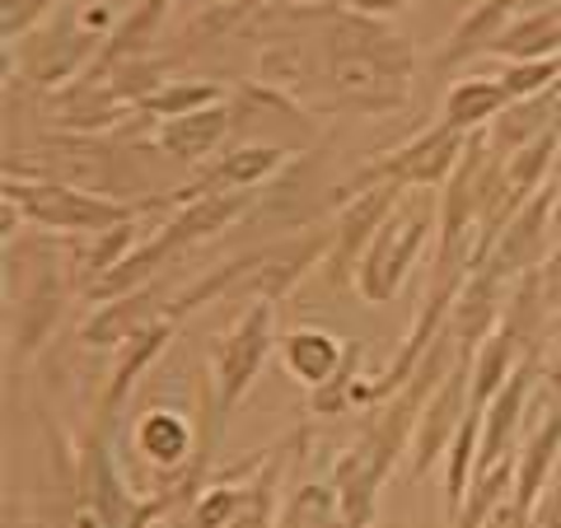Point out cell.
I'll use <instances>...</instances> for the list:
<instances>
[{"label": "cell", "instance_id": "obj_17", "mask_svg": "<svg viewBox=\"0 0 561 528\" xmlns=\"http://www.w3.org/2000/svg\"><path fill=\"white\" fill-rule=\"evenodd\" d=\"M561 76V57H548V61H524L511 70V80H501L505 90H511V99H529L542 90V80H552Z\"/></svg>", "mask_w": 561, "mask_h": 528}, {"label": "cell", "instance_id": "obj_4", "mask_svg": "<svg viewBox=\"0 0 561 528\" xmlns=\"http://www.w3.org/2000/svg\"><path fill=\"white\" fill-rule=\"evenodd\" d=\"M272 351V305H257L253 313H243L234 332H225L210 351V369H216V393H220V412H230L243 398V389L253 383Z\"/></svg>", "mask_w": 561, "mask_h": 528}, {"label": "cell", "instance_id": "obj_11", "mask_svg": "<svg viewBox=\"0 0 561 528\" xmlns=\"http://www.w3.org/2000/svg\"><path fill=\"white\" fill-rule=\"evenodd\" d=\"M557 449H561V416H552L548 431H538L529 439V449H524L519 472H515V505H524V509L538 505V491H542V478H548L552 463H557Z\"/></svg>", "mask_w": 561, "mask_h": 528}, {"label": "cell", "instance_id": "obj_13", "mask_svg": "<svg viewBox=\"0 0 561 528\" xmlns=\"http://www.w3.org/2000/svg\"><path fill=\"white\" fill-rule=\"evenodd\" d=\"M140 319H146V295H131V299H117L99 313V319L84 328V337L94 346H117V342H136L140 337Z\"/></svg>", "mask_w": 561, "mask_h": 528}, {"label": "cell", "instance_id": "obj_19", "mask_svg": "<svg viewBox=\"0 0 561 528\" xmlns=\"http://www.w3.org/2000/svg\"><path fill=\"white\" fill-rule=\"evenodd\" d=\"M552 383H557V389H561V360L552 365Z\"/></svg>", "mask_w": 561, "mask_h": 528}, {"label": "cell", "instance_id": "obj_16", "mask_svg": "<svg viewBox=\"0 0 561 528\" xmlns=\"http://www.w3.org/2000/svg\"><path fill=\"white\" fill-rule=\"evenodd\" d=\"M552 154H557V136L548 131V136H538L529 150L519 154V160H511V187H515V197H524V192H534L538 187V179H542V169L552 164Z\"/></svg>", "mask_w": 561, "mask_h": 528}, {"label": "cell", "instance_id": "obj_20", "mask_svg": "<svg viewBox=\"0 0 561 528\" xmlns=\"http://www.w3.org/2000/svg\"><path fill=\"white\" fill-rule=\"evenodd\" d=\"M557 154H561V146H557ZM557 169H561V160H557Z\"/></svg>", "mask_w": 561, "mask_h": 528}, {"label": "cell", "instance_id": "obj_7", "mask_svg": "<svg viewBox=\"0 0 561 528\" xmlns=\"http://www.w3.org/2000/svg\"><path fill=\"white\" fill-rule=\"evenodd\" d=\"M225 131H230V113L220 108V103H210V108H197L187 117H169L160 127V150L169 154V160H202V154H210L225 140Z\"/></svg>", "mask_w": 561, "mask_h": 528}, {"label": "cell", "instance_id": "obj_10", "mask_svg": "<svg viewBox=\"0 0 561 528\" xmlns=\"http://www.w3.org/2000/svg\"><path fill=\"white\" fill-rule=\"evenodd\" d=\"M511 90L501 80H463L459 90L445 99V127L463 131V127H478V122H491L511 108Z\"/></svg>", "mask_w": 561, "mask_h": 528}, {"label": "cell", "instance_id": "obj_18", "mask_svg": "<svg viewBox=\"0 0 561 528\" xmlns=\"http://www.w3.org/2000/svg\"><path fill=\"white\" fill-rule=\"evenodd\" d=\"M538 528H561V486L542 491V501H538Z\"/></svg>", "mask_w": 561, "mask_h": 528}, {"label": "cell", "instance_id": "obj_6", "mask_svg": "<svg viewBox=\"0 0 561 528\" xmlns=\"http://www.w3.org/2000/svg\"><path fill=\"white\" fill-rule=\"evenodd\" d=\"M463 379H468V369H454V375L445 379V389L435 393V402L426 408V416L416 421V459L412 468L416 472H426L435 459H440V449L449 445V435H459V408H463Z\"/></svg>", "mask_w": 561, "mask_h": 528}, {"label": "cell", "instance_id": "obj_12", "mask_svg": "<svg viewBox=\"0 0 561 528\" xmlns=\"http://www.w3.org/2000/svg\"><path fill=\"white\" fill-rule=\"evenodd\" d=\"M276 169H280V150H276V146H249V150L225 154V164L210 173V183L243 192V187L262 183V179H267V173H276Z\"/></svg>", "mask_w": 561, "mask_h": 528}, {"label": "cell", "instance_id": "obj_15", "mask_svg": "<svg viewBox=\"0 0 561 528\" xmlns=\"http://www.w3.org/2000/svg\"><path fill=\"white\" fill-rule=\"evenodd\" d=\"M216 103V84H183V90H164V94H150L140 108H150V113H160L164 122L169 117H187V113H197V108H210Z\"/></svg>", "mask_w": 561, "mask_h": 528}, {"label": "cell", "instance_id": "obj_9", "mask_svg": "<svg viewBox=\"0 0 561 528\" xmlns=\"http://www.w3.org/2000/svg\"><path fill=\"white\" fill-rule=\"evenodd\" d=\"M346 365V351L328 337V332H313V328H300L286 337V369L300 383H313V389H323V383L337 379V369Z\"/></svg>", "mask_w": 561, "mask_h": 528}, {"label": "cell", "instance_id": "obj_14", "mask_svg": "<svg viewBox=\"0 0 561 528\" xmlns=\"http://www.w3.org/2000/svg\"><path fill=\"white\" fill-rule=\"evenodd\" d=\"M511 360H515V337H511V332H501V337H491L482 346L478 365H472V412H482L486 398L501 389V379H505V369H511Z\"/></svg>", "mask_w": 561, "mask_h": 528}, {"label": "cell", "instance_id": "obj_8", "mask_svg": "<svg viewBox=\"0 0 561 528\" xmlns=\"http://www.w3.org/2000/svg\"><path fill=\"white\" fill-rule=\"evenodd\" d=\"M524 393H529V369H515L505 379V389L491 402V416H478L482 421V439H478V472H491L501 468V454H505V439H511L515 421L524 412Z\"/></svg>", "mask_w": 561, "mask_h": 528}, {"label": "cell", "instance_id": "obj_1", "mask_svg": "<svg viewBox=\"0 0 561 528\" xmlns=\"http://www.w3.org/2000/svg\"><path fill=\"white\" fill-rule=\"evenodd\" d=\"M412 47L408 38L356 14H332V28L319 43V84H328L323 108L383 113L408 99ZM319 103V94H313Z\"/></svg>", "mask_w": 561, "mask_h": 528}, {"label": "cell", "instance_id": "obj_3", "mask_svg": "<svg viewBox=\"0 0 561 528\" xmlns=\"http://www.w3.org/2000/svg\"><path fill=\"white\" fill-rule=\"evenodd\" d=\"M426 230H431V202H412L408 210H393V216L379 225V234L370 239L365 262L356 272V286H360V295L370 299V305L393 299L398 280H402V272H408V262L416 257Z\"/></svg>", "mask_w": 561, "mask_h": 528}, {"label": "cell", "instance_id": "obj_5", "mask_svg": "<svg viewBox=\"0 0 561 528\" xmlns=\"http://www.w3.org/2000/svg\"><path fill=\"white\" fill-rule=\"evenodd\" d=\"M136 454L146 459L150 468L169 472V478H179L192 459V426L183 421V412H146L136 421V435H131Z\"/></svg>", "mask_w": 561, "mask_h": 528}, {"label": "cell", "instance_id": "obj_2", "mask_svg": "<svg viewBox=\"0 0 561 528\" xmlns=\"http://www.w3.org/2000/svg\"><path fill=\"white\" fill-rule=\"evenodd\" d=\"M5 202H14L28 220H38L43 230H76V234H108L117 225L131 220V206L103 202L94 192L66 187V183H24L10 187Z\"/></svg>", "mask_w": 561, "mask_h": 528}]
</instances>
